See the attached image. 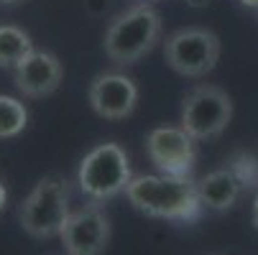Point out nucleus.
<instances>
[{"instance_id":"dca6fc26","label":"nucleus","mask_w":258,"mask_h":255,"mask_svg":"<svg viewBox=\"0 0 258 255\" xmlns=\"http://www.w3.org/2000/svg\"><path fill=\"white\" fill-rule=\"evenodd\" d=\"M243 6H248V8H258V0H240Z\"/></svg>"},{"instance_id":"0eeeda50","label":"nucleus","mask_w":258,"mask_h":255,"mask_svg":"<svg viewBox=\"0 0 258 255\" xmlns=\"http://www.w3.org/2000/svg\"><path fill=\"white\" fill-rule=\"evenodd\" d=\"M146 156L159 168V174L192 176L197 161V145L195 138L181 125H159L146 135Z\"/></svg>"},{"instance_id":"2eb2a0df","label":"nucleus","mask_w":258,"mask_h":255,"mask_svg":"<svg viewBox=\"0 0 258 255\" xmlns=\"http://www.w3.org/2000/svg\"><path fill=\"white\" fill-rule=\"evenodd\" d=\"M253 225H255V230H258V194H255V199H253Z\"/></svg>"},{"instance_id":"f3484780","label":"nucleus","mask_w":258,"mask_h":255,"mask_svg":"<svg viewBox=\"0 0 258 255\" xmlns=\"http://www.w3.org/2000/svg\"><path fill=\"white\" fill-rule=\"evenodd\" d=\"M0 3H6V6H11V3H18V0H0Z\"/></svg>"},{"instance_id":"1a4fd4ad","label":"nucleus","mask_w":258,"mask_h":255,"mask_svg":"<svg viewBox=\"0 0 258 255\" xmlns=\"http://www.w3.org/2000/svg\"><path fill=\"white\" fill-rule=\"evenodd\" d=\"M90 105L105 120H123L138 105V87L128 74L120 71H105L97 74L90 84Z\"/></svg>"},{"instance_id":"f8f14e48","label":"nucleus","mask_w":258,"mask_h":255,"mask_svg":"<svg viewBox=\"0 0 258 255\" xmlns=\"http://www.w3.org/2000/svg\"><path fill=\"white\" fill-rule=\"evenodd\" d=\"M33 51L31 36L18 26H0V66L16 69Z\"/></svg>"},{"instance_id":"9d476101","label":"nucleus","mask_w":258,"mask_h":255,"mask_svg":"<svg viewBox=\"0 0 258 255\" xmlns=\"http://www.w3.org/2000/svg\"><path fill=\"white\" fill-rule=\"evenodd\" d=\"M13 74H16V87L23 97L39 100V97H46V95L59 90L64 69H61V61L54 54L33 49L13 69Z\"/></svg>"},{"instance_id":"ddd939ff","label":"nucleus","mask_w":258,"mask_h":255,"mask_svg":"<svg viewBox=\"0 0 258 255\" xmlns=\"http://www.w3.org/2000/svg\"><path fill=\"white\" fill-rule=\"evenodd\" d=\"M28 125V110L16 97L0 95V138H16Z\"/></svg>"},{"instance_id":"f257e3e1","label":"nucleus","mask_w":258,"mask_h":255,"mask_svg":"<svg viewBox=\"0 0 258 255\" xmlns=\"http://www.w3.org/2000/svg\"><path fill=\"white\" fill-rule=\"evenodd\" d=\"M125 197L138 212L171 222H195L200 212L205 209L200 204L195 181L189 176H169V174L133 176L125 189Z\"/></svg>"},{"instance_id":"39448f33","label":"nucleus","mask_w":258,"mask_h":255,"mask_svg":"<svg viewBox=\"0 0 258 255\" xmlns=\"http://www.w3.org/2000/svg\"><path fill=\"white\" fill-rule=\"evenodd\" d=\"M233 120V100L217 84L195 87L181 105V128L195 140H210L223 135Z\"/></svg>"},{"instance_id":"20e7f679","label":"nucleus","mask_w":258,"mask_h":255,"mask_svg":"<svg viewBox=\"0 0 258 255\" xmlns=\"http://www.w3.org/2000/svg\"><path fill=\"white\" fill-rule=\"evenodd\" d=\"M131 179H133V174H131L128 153L118 143L95 145L80 161V168H77L80 192L97 204L115 199L118 194H125Z\"/></svg>"},{"instance_id":"4468645a","label":"nucleus","mask_w":258,"mask_h":255,"mask_svg":"<svg viewBox=\"0 0 258 255\" xmlns=\"http://www.w3.org/2000/svg\"><path fill=\"white\" fill-rule=\"evenodd\" d=\"M6 204H8V189H6V184H3V181H0V214H3Z\"/></svg>"},{"instance_id":"f03ea898","label":"nucleus","mask_w":258,"mask_h":255,"mask_svg":"<svg viewBox=\"0 0 258 255\" xmlns=\"http://www.w3.org/2000/svg\"><path fill=\"white\" fill-rule=\"evenodd\" d=\"M69 202H72L69 181L56 174L44 176L18 207V222L23 232L36 240H49L61 235L72 214Z\"/></svg>"},{"instance_id":"9b49d317","label":"nucleus","mask_w":258,"mask_h":255,"mask_svg":"<svg viewBox=\"0 0 258 255\" xmlns=\"http://www.w3.org/2000/svg\"><path fill=\"white\" fill-rule=\"evenodd\" d=\"M195 189H197L200 204L205 209L225 212V209L235 207L238 199L243 197L245 181L240 179V174L235 171V166H228V168H217V171H210L202 179H197L195 181Z\"/></svg>"},{"instance_id":"423d86ee","label":"nucleus","mask_w":258,"mask_h":255,"mask_svg":"<svg viewBox=\"0 0 258 255\" xmlns=\"http://www.w3.org/2000/svg\"><path fill=\"white\" fill-rule=\"evenodd\" d=\"M166 64L181 77H205L220 59V39L207 28H179L164 44Z\"/></svg>"},{"instance_id":"7ed1b4c3","label":"nucleus","mask_w":258,"mask_h":255,"mask_svg":"<svg viewBox=\"0 0 258 255\" xmlns=\"http://www.w3.org/2000/svg\"><path fill=\"white\" fill-rule=\"evenodd\" d=\"M161 36V18L151 6H136L120 13L105 31V54L113 64L128 66L149 54Z\"/></svg>"},{"instance_id":"6e6552de","label":"nucleus","mask_w":258,"mask_h":255,"mask_svg":"<svg viewBox=\"0 0 258 255\" xmlns=\"http://www.w3.org/2000/svg\"><path fill=\"white\" fill-rule=\"evenodd\" d=\"M59 237L67 255H100L110 242V220L97 202L85 204L69 214Z\"/></svg>"}]
</instances>
